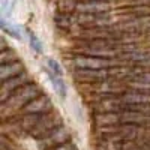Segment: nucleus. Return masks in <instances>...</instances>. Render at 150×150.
Listing matches in <instances>:
<instances>
[{
  "label": "nucleus",
  "instance_id": "nucleus-3",
  "mask_svg": "<svg viewBox=\"0 0 150 150\" xmlns=\"http://www.w3.org/2000/svg\"><path fill=\"white\" fill-rule=\"evenodd\" d=\"M77 69H105L116 68V62L108 57H95V56H75L72 60Z\"/></svg>",
  "mask_w": 150,
  "mask_h": 150
},
{
  "label": "nucleus",
  "instance_id": "nucleus-15",
  "mask_svg": "<svg viewBox=\"0 0 150 150\" xmlns=\"http://www.w3.org/2000/svg\"><path fill=\"white\" fill-rule=\"evenodd\" d=\"M47 63H48V68H50V71H51V72H54V74H57V75H62V69H60V66H59V63H57L56 60L48 59Z\"/></svg>",
  "mask_w": 150,
  "mask_h": 150
},
{
  "label": "nucleus",
  "instance_id": "nucleus-4",
  "mask_svg": "<svg viewBox=\"0 0 150 150\" xmlns=\"http://www.w3.org/2000/svg\"><path fill=\"white\" fill-rule=\"evenodd\" d=\"M120 69L105 68V69H77L75 71V80L80 83H101L108 80Z\"/></svg>",
  "mask_w": 150,
  "mask_h": 150
},
{
  "label": "nucleus",
  "instance_id": "nucleus-17",
  "mask_svg": "<svg viewBox=\"0 0 150 150\" xmlns=\"http://www.w3.org/2000/svg\"><path fill=\"white\" fill-rule=\"evenodd\" d=\"M134 150H150V146H137Z\"/></svg>",
  "mask_w": 150,
  "mask_h": 150
},
{
  "label": "nucleus",
  "instance_id": "nucleus-11",
  "mask_svg": "<svg viewBox=\"0 0 150 150\" xmlns=\"http://www.w3.org/2000/svg\"><path fill=\"white\" fill-rule=\"evenodd\" d=\"M50 80H51V83L54 86V90H57L60 98H65L66 96V86H65L63 80H62V75H57V74L50 71Z\"/></svg>",
  "mask_w": 150,
  "mask_h": 150
},
{
  "label": "nucleus",
  "instance_id": "nucleus-12",
  "mask_svg": "<svg viewBox=\"0 0 150 150\" xmlns=\"http://www.w3.org/2000/svg\"><path fill=\"white\" fill-rule=\"evenodd\" d=\"M54 21H56V24H57L59 27L66 29V27H69V26H71L72 18L66 14V12H59V14L54 17Z\"/></svg>",
  "mask_w": 150,
  "mask_h": 150
},
{
  "label": "nucleus",
  "instance_id": "nucleus-5",
  "mask_svg": "<svg viewBox=\"0 0 150 150\" xmlns=\"http://www.w3.org/2000/svg\"><path fill=\"white\" fill-rule=\"evenodd\" d=\"M68 138H69V132L63 128V126H56L51 132H48L45 137L41 138V143L44 146V149H51V147H56V146H60L63 143H68Z\"/></svg>",
  "mask_w": 150,
  "mask_h": 150
},
{
  "label": "nucleus",
  "instance_id": "nucleus-9",
  "mask_svg": "<svg viewBox=\"0 0 150 150\" xmlns=\"http://www.w3.org/2000/svg\"><path fill=\"white\" fill-rule=\"evenodd\" d=\"M77 23L86 27L110 26V17L107 15V12H101V14H80L77 18Z\"/></svg>",
  "mask_w": 150,
  "mask_h": 150
},
{
  "label": "nucleus",
  "instance_id": "nucleus-14",
  "mask_svg": "<svg viewBox=\"0 0 150 150\" xmlns=\"http://www.w3.org/2000/svg\"><path fill=\"white\" fill-rule=\"evenodd\" d=\"M134 78H135V81H138V83L150 84V71H147V72H141V74H137Z\"/></svg>",
  "mask_w": 150,
  "mask_h": 150
},
{
  "label": "nucleus",
  "instance_id": "nucleus-8",
  "mask_svg": "<svg viewBox=\"0 0 150 150\" xmlns=\"http://www.w3.org/2000/svg\"><path fill=\"white\" fill-rule=\"evenodd\" d=\"M51 108H53V105H51L50 98L45 96V95H39L35 99H32V101L23 108V111L26 112V114H44V112H48Z\"/></svg>",
  "mask_w": 150,
  "mask_h": 150
},
{
  "label": "nucleus",
  "instance_id": "nucleus-16",
  "mask_svg": "<svg viewBox=\"0 0 150 150\" xmlns=\"http://www.w3.org/2000/svg\"><path fill=\"white\" fill-rule=\"evenodd\" d=\"M47 150H75V147L69 143H63L60 146H56V147H51V149H47Z\"/></svg>",
  "mask_w": 150,
  "mask_h": 150
},
{
  "label": "nucleus",
  "instance_id": "nucleus-13",
  "mask_svg": "<svg viewBox=\"0 0 150 150\" xmlns=\"http://www.w3.org/2000/svg\"><path fill=\"white\" fill-rule=\"evenodd\" d=\"M29 39H30V47L35 50L38 54H41L42 53V42L38 39V36L33 32H29Z\"/></svg>",
  "mask_w": 150,
  "mask_h": 150
},
{
  "label": "nucleus",
  "instance_id": "nucleus-1",
  "mask_svg": "<svg viewBox=\"0 0 150 150\" xmlns=\"http://www.w3.org/2000/svg\"><path fill=\"white\" fill-rule=\"evenodd\" d=\"M59 117L51 112H44V114H26L21 120L23 129H26L32 137L41 140L48 132H51L56 126H59Z\"/></svg>",
  "mask_w": 150,
  "mask_h": 150
},
{
  "label": "nucleus",
  "instance_id": "nucleus-7",
  "mask_svg": "<svg viewBox=\"0 0 150 150\" xmlns=\"http://www.w3.org/2000/svg\"><path fill=\"white\" fill-rule=\"evenodd\" d=\"M75 11L78 14H101L110 11V3L107 0H89V2H77Z\"/></svg>",
  "mask_w": 150,
  "mask_h": 150
},
{
  "label": "nucleus",
  "instance_id": "nucleus-6",
  "mask_svg": "<svg viewBox=\"0 0 150 150\" xmlns=\"http://www.w3.org/2000/svg\"><path fill=\"white\" fill-rule=\"evenodd\" d=\"M29 83V77L26 72H21L18 75H15V77H12L6 81L2 83V92H0V98H2V102L5 101V98L8 99L12 93H14L17 89H20L21 86L27 84Z\"/></svg>",
  "mask_w": 150,
  "mask_h": 150
},
{
  "label": "nucleus",
  "instance_id": "nucleus-2",
  "mask_svg": "<svg viewBox=\"0 0 150 150\" xmlns=\"http://www.w3.org/2000/svg\"><path fill=\"white\" fill-rule=\"evenodd\" d=\"M36 96H39V87H38L36 84H32V83L24 84V86L20 87V89H17L5 101L6 102V111L23 110Z\"/></svg>",
  "mask_w": 150,
  "mask_h": 150
},
{
  "label": "nucleus",
  "instance_id": "nucleus-10",
  "mask_svg": "<svg viewBox=\"0 0 150 150\" xmlns=\"http://www.w3.org/2000/svg\"><path fill=\"white\" fill-rule=\"evenodd\" d=\"M24 72L23 71V65L20 63V62H11V63H2V66H0V80L6 81L12 77H15V75Z\"/></svg>",
  "mask_w": 150,
  "mask_h": 150
}]
</instances>
